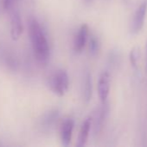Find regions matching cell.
I'll use <instances>...</instances> for the list:
<instances>
[{
    "label": "cell",
    "mask_w": 147,
    "mask_h": 147,
    "mask_svg": "<svg viewBox=\"0 0 147 147\" xmlns=\"http://www.w3.org/2000/svg\"><path fill=\"white\" fill-rule=\"evenodd\" d=\"M17 0H3V5L4 9H10Z\"/></svg>",
    "instance_id": "14"
},
{
    "label": "cell",
    "mask_w": 147,
    "mask_h": 147,
    "mask_svg": "<svg viewBox=\"0 0 147 147\" xmlns=\"http://www.w3.org/2000/svg\"><path fill=\"white\" fill-rule=\"evenodd\" d=\"M28 28L35 57L40 62H46L49 56V46L42 28L36 19L30 17L28 22Z\"/></svg>",
    "instance_id": "1"
},
{
    "label": "cell",
    "mask_w": 147,
    "mask_h": 147,
    "mask_svg": "<svg viewBox=\"0 0 147 147\" xmlns=\"http://www.w3.org/2000/svg\"><path fill=\"white\" fill-rule=\"evenodd\" d=\"M75 127V121L73 119H66L62 126H61V140L63 146H68L71 140H72V134L74 131Z\"/></svg>",
    "instance_id": "9"
},
{
    "label": "cell",
    "mask_w": 147,
    "mask_h": 147,
    "mask_svg": "<svg viewBox=\"0 0 147 147\" xmlns=\"http://www.w3.org/2000/svg\"><path fill=\"white\" fill-rule=\"evenodd\" d=\"M23 33V22L20 13L17 9H13L10 16V36L13 40L19 39Z\"/></svg>",
    "instance_id": "6"
},
{
    "label": "cell",
    "mask_w": 147,
    "mask_h": 147,
    "mask_svg": "<svg viewBox=\"0 0 147 147\" xmlns=\"http://www.w3.org/2000/svg\"><path fill=\"white\" fill-rule=\"evenodd\" d=\"M88 30L87 24H82L79 28L74 39V51L75 53H81L84 49L88 37Z\"/></svg>",
    "instance_id": "8"
},
{
    "label": "cell",
    "mask_w": 147,
    "mask_h": 147,
    "mask_svg": "<svg viewBox=\"0 0 147 147\" xmlns=\"http://www.w3.org/2000/svg\"><path fill=\"white\" fill-rule=\"evenodd\" d=\"M147 13V0H142L138 5L131 22V33L133 34H139L145 25Z\"/></svg>",
    "instance_id": "3"
},
{
    "label": "cell",
    "mask_w": 147,
    "mask_h": 147,
    "mask_svg": "<svg viewBox=\"0 0 147 147\" xmlns=\"http://www.w3.org/2000/svg\"><path fill=\"white\" fill-rule=\"evenodd\" d=\"M110 84H111V78L110 74L107 71H104L101 74L98 81V96L101 102H105L107 101L109 91H110Z\"/></svg>",
    "instance_id": "5"
},
{
    "label": "cell",
    "mask_w": 147,
    "mask_h": 147,
    "mask_svg": "<svg viewBox=\"0 0 147 147\" xmlns=\"http://www.w3.org/2000/svg\"><path fill=\"white\" fill-rule=\"evenodd\" d=\"M146 71L147 72V42L146 46Z\"/></svg>",
    "instance_id": "16"
},
{
    "label": "cell",
    "mask_w": 147,
    "mask_h": 147,
    "mask_svg": "<svg viewBox=\"0 0 147 147\" xmlns=\"http://www.w3.org/2000/svg\"><path fill=\"white\" fill-rule=\"evenodd\" d=\"M93 94V84H92V76L89 71H86L83 77V89L82 96L86 102H89Z\"/></svg>",
    "instance_id": "11"
},
{
    "label": "cell",
    "mask_w": 147,
    "mask_h": 147,
    "mask_svg": "<svg viewBox=\"0 0 147 147\" xmlns=\"http://www.w3.org/2000/svg\"><path fill=\"white\" fill-rule=\"evenodd\" d=\"M59 119V111L57 109L49 110V112L45 113L39 122V127L42 131L49 132L50 131Z\"/></svg>",
    "instance_id": "7"
},
{
    "label": "cell",
    "mask_w": 147,
    "mask_h": 147,
    "mask_svg": "<svg viewBox=\"0 0 147 147\" xmlns=\"http://www.w3.org/2000/svg\"><path fill=\"white\" fill-rule=\"evenodd\" d=\"M108 112H109V105L107 101L105 102H101V105L96 109L94 117H91L94 135H98L101 132L107 116L108 115Z\"/></svg>",
    "instance_id": "4"
},
{
    "label": "cell",
    "mask_w": 147,
    "mask_h": 147,
    "mask_svg": "<svg viewBox=\"0 0 147 147\" xmlns=\"http://www.w3.org/2000/svg\"><path fill=\"white\" fill-rule=\"evenodd\" d=\"M49 86L51 91L58 96H63L69 86L68 75L65 70H57L50 78L49 82Z\"/></svg>",
    "instance_id": "2"
},
{
    "label": "cell",
    "mask_w": 147,
    "mask_h": 147,
    "mask_svg": "<svg viewBox=\"0 0 147 147\" xmlns=\"http://www.w3.org/2000/svg\"><path fill=\"white\" fill-rule=\"evenodd\" d=\"M141 1L142 0H123L124 3L127 7H130V8H133V7H135L136 5H139Z\"/></svg>",
    "instance_id": "15"
},
{
    "label": "cell",
    "mask_w": 147,
    "mask_h": 147,
    "mask_svg": "<svg viewBox=\"0 0 147 147\" xmlns=\"http://www.w3.org/2000/svg\"><path fill=\"white\" fill-rule=\"evenodd\" d=\"M91 127H92V118L87 117L83 121L80 133H79V137H78V140L76 144L77 147H83L86 146L88 140Z\"/></svg>",
    "instance_id": "10"
},
{
    "label": "cell",
    "mask_w": 147,
    "mask_h": 147,
    "mask_svg": "<svg viewBox=\"0 0 147 147\" xmlns=\"http://www.w3.org/2000/svg\"><path fill=\"white\" fill-rule=\"evenodd\" d=\"M84 2H85V3H87V4H90V3L93 2V0H84Z\"/></svg>",
    "instance_id": "17"
},
{
    "label": "cell",
    "mask_w": 147,
    "mask_h": 147,
    "mask_svg": "<svg viewBox=\"0 0 147 147\" xmlns=\"http://www.w3.org/2000/svg\"><path fill=\"white\" fill-rule=\"evenodd\" d=\"M101 48V44L98 37L94 34H91L89 41H88V50L91 56H97Z\"/></svg>",
    "instance_id": "13"
},
{
    "label": "cell",
    "mask_w": 147,
    "mask_h": 147,
    "mask_svg": "<svg viewBox=\"0 0 147 147\" xmlns=\"http://www.w3.org/2000/svg\"><path fill=\"white\" fill-rule=\"evenodd\" d=\"M130 62L132 66L134 69H137L139 65V62L141 59V48L139 46H134L130 52Z\"/></svg>",
    "instance_id": "12"
}]
</instances>
